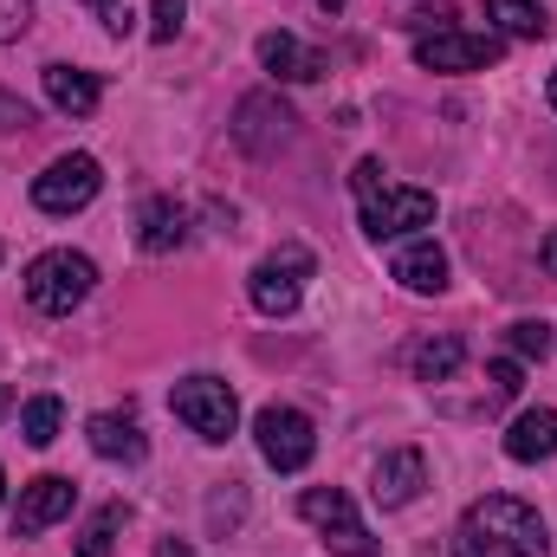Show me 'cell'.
<instances>
[{
  "mask_svg": "<svg viewBox=\"0 0 557 557\" xmlns=\"http://www.w3.org/2000/svg\"><path fill=\"white\" fill-rule=\"evenodd\" d=\"M33 26V0H0V46Z\"/></svg>",
  "mask_w": 557,
  "mask_h": 557,
  "instance_id": "d4e9b609",
  "label": "cell"
},
{
  "mask_svg": "<svg viewBox=\"0 0 557 557\" xmlns=\"http://www.w3.org/2000/svg\"><path fill=\"white\" fill-rule=\"evenodd\" d=\"M552 111H557V72H552Z\"/></svg>",
  "mask_w": 557,
  "mask_h": 557,
  "instance_id": "1f68e13d",
  "label": "cell"
},
{
  "mask_svg": "<svg viewBox=\"0 0 557 557\" xmlns=\"http://www.w3.org/2000/svg\"><path fill=\"white\" fill-rule=\"evenodd\" d=\"M460 363H467V344H460V337H428V344L416 350V376L421 383H447Z\"/></svg>",
  "mask_w": 557,
  "mask_h": 557,
  "instance_id": "ffe728a7",
  "label": "cell"
},
{
  "mask_svg": "<svg viewBox=\"0 0 557 557\" xmlns=\"http://www.w3.org/2000/svg\"><path fill=\"white\" fill-rule=\"evenodd\" d=\"M59 428H65V409H59V396H33V403L20 409V434H26L33 447H52V441H59Z\"/></svg>",
  "mask_w": 557,
  "mask_h": 557,
  "instance_id": "44dd1931",
  "label": "cell"
},
{
  "mask_svg": "<svg viewBox=\"0 0 557 557\" xmlns=\"http://www.w3.org/2000/svg\"><path fill=\"white\" fill-rule=\"evenodd\" d=\"M156 557H188V539H162V545H156Z\"/></svg>",
  "mask_w": 557,
  "mask_h": 557,
  "instance_id": "f546056e",
  "label": "cell"
},
{
  "mask_svg": "<svg viewBox=\"0 0 557 557\" xmlns=\"http://www.w3.org/2000/svg\"><path fill=\"white\" fill-rule=\"evenodd\" d=\"M91 285H98V267H91L85 253L52 247V253H39V260L26 267V305L46 311V318H72V311L91 298Z\"/></svg>",
  "mask_w": 557,
  "mask_h": 557,
  "instance_id": "3957f363",
  "label": "cell"
},
{
  "mask_svg": "<svg viewBox=\"0 0 557 557\" xmlns=\"http://www.w3.org/2000/svg\"><path fill=\"white\" fill-rule=\"evenodd\" d=\"M506 46L493 39V33H460V26H434V33H421L416 39V65L428 72H480V65H493Z\"/></svg>",
  "mask_w": 557,
  "mask_h": 557,
  "instance_id": "9c48e42d",
  "label": "cell"
},
{
  "mask_svg": "<svg viewBox=\"0 0 557 557\" xmlns=\"http://www.w3.org/2000/svg\"><path fill=\"white\" fill-rule=\"evenodd\" d=\"M389 273L403 278L409 292H447V253H441L434 240H409V247L396 253Z\"/></svg>",
  "mask_w": 557,
  "mask_h": 557,
  "instance_id": "ac0fdd59",
  "label": "cell"
},
{
  "mask_svg": "<svg viewBox=\"0 0 557 557\" xmlns=\"http://www.w3.org/2000/svg\"><path fill=\"white\" fill-rule=\"evenodd\" d=\"M506 454H512L519 467L552 460V454H557V409H525V416L506 428Z\"/></svg>",
  "mask_w": 557,
  "mask_h": 557,
  "instance_id": "e0dca14e",
  "label": "cell"
},
{
  "mask_svg": "<svg viewBox=\"0 0 557 557\" xmlns=\"http://www.w3.org/2000/svg\"><path fill=\"white\" fill-rule=\"evenodd\" d=\"M421 486H428V460H421V447H396V454L376 460L370 499H376L383 512H403V506H416L421 499Z\"/></svg>",
  "mask_w": 557,
  "mask_h": 557,
  "instance_id": "7c38bea8",
  "label": "cell"
},
{
  "mask_svg": "<svg viewBox=\"0 0 557 557\" xmlns=\"http://www.w3.org/2000/svg\"><path fill=\"white\" fill-rule=\"evenodd\" d=\"M350 188H357V208H363V234L370 240H403V234H416V227L434 221V195L428 188H396L376 156L357 162Z\"/></svg>",
  "mask_w": 557,
  "mask_h": 557,
  "instance_id": "7a4b0ae2",
  "label": "cell"
},
{
  "mask_svg": "<svg viewBox=\"0 0 557 557\" xmlns=\"http://www.w3.org/2000/svg\"><path fill=\"white\" fill-rule=\"evenodd\" d=\"M260 72L273 78V85H311V78H324V52H311L305 39H292V33H260Z\"/></svg>",
  "mask_w": 557,
  "mask_h": 557,
  "instance_id": "4fadbf2b",
  "label": "cell"
},
{
  "mask_svg": "<svg viewBox=\"0 0 557 557\" xmlns=\"http://www.w3.org/2000/svg\"><path fill=\"white\" fill-rule=\"evenodd\" d=\"M39 78H46L52 111H65V117H91V111H98V98H104V78H98V72H85V65H46Z\"/></svg>",
  "mask_w": 557,
  "mask_h": 557,
  "instance_id": "9a60e30c",
  "label": "cell"
},
{
  "mask_svg": "<svg viewBox=\"0 0 557 557\" xmlns=\"http://www.w3.org/2000/svg\"><path fill=\"white\" fill-rule=\"evenodd\" d=\"M98 188H104L98 156H59V162H46V175H33V208L39 214H78L98 201Z\"/></svg>",
  "mask_w": 557,
  "mask_h": 557,
  "instance_id": "277c9868",
  "label": "cell"
},
{
  "mask_svg": "<svg viewBox=\"0 0 557 557\" xmlns=\"http://www.w3.org/2000/svg\"><path fill=\"white\" fill-rule=\"evenodd\" d=\"M98 20H104V33H131V0H85Z\"/></svg>",
  "mask_w": 557,
  "mask_h": 557,
  "instance_id": "484cf974",
  "label": "cell"
},
{
  "mask_svg": "<svg viewBox=\"0 0 557 557\" xmlns=\"http://www.w3.org/2000/svg\"><path fill=\"white\" fill-rule=\"evenodd\" d=\"M117 532H124V506H98L91 525L78 532V557H111L117 552Z\"/></svg>",
  "mask_w": 557,
  "mask_h": 557,
  "instance_id": "7402d4cb",
  "label": "cell"
},
{
  "mask_svg": "<svg viewBox=\"0 0 557 557\" xmlns=\"http://www.w3.org/2000/svg\"><path fill=\"white\" fill-rule=\"evenodd\" d=\"M85 441H91V454H98V460H124V467H137L143 454H149L137 416H117V409H104V416L85 421Z\"/></svg>",
  "mask_w": 557,
  "mask_h": 557,
  "instance_id": "2e32d148",
  "label": "cell"
},
{
  "mask_svg": "<svg viewBox=\"0 0 557 557\" xmlns=\"http://www.w3.org/2000/svg\"><path fill=\"white\" fill-rule=\"evenodd\" d=\"M298 512L324 532V545L337 557H376V539H370V525L357 519V506H350L344 486H311V493L298 499Z\"/></svg>",
  "mask_w": 557,
  "mask_h": 557,
  "instance_id": "5b68a950",
  "label": "cell"
},
{
  "mask_svg": "<svg viewBox=\"0 0 557 557\" xmlns=\"http://www.w3.org/2000/svg\"><path fill=\"white\" fill-rule=\"evenodd\" d=\"M318 7H324V13H344V7H350V0H318Z\"/></svg>",
  "mask_w": 557,
  "mask_h": 557,
  "instance_id": "4dcf8cb0",
  "label": "cell"
},
{
  "mask_svg": "<svg viewBox=\"0 0 557 557\" xmlns=\"http://www.w3.org/2000/svg\"><path fill=\"white\" fill-rule=\"evenodd\" d=\"M539 260H545V273L557 278V227H552V234H545V247H539Z\"/></svg>",
  "mask_w": 557,
  "mask_h": 557,
  "instance_id": "f1b7e54d",
  "label": "cell"
},
{
  "mask_svg": "<svg viewBox=\"0 0 557 557\" xmlns=\"http://www.w3.org/2000/svg\"><path fill=\"white\" fill-rule=\"evenodd\" d=\"M292 104L273 98V91H253V98H240V111H234V143L247 149V156H273L292 143Z\"/></svg>",
  "mask_w": 557,
  "mask_h": 557,
  "instance_id": "30bf717a",
  "label": "cell"
},
{
  "mask_svg": "<svg viewBox=\"0 0 557 557\" xmlns=\"http://www.w3.org/2000/svg\"><path fill=\"white\" fill-rule=\"evenodd\" d=\"M454 557H552V532H545L539 506H525L512 493H486L460 512Z\"/></svg>",
  "mask_w": 557,
  "mask_h": 557,
  "instance_id": "6da1fadb",
  "label": "cell"
},
{
  "mask_svg": "<svg viewBox=\"0 0 557 557\" xmlns=\"http://www.w3.org/2000/svg\"><path fill=\"white\" fill-rule=\"evenodd\" d=\"M519 376H525L519 357H499V363H493V389H499V396H519Z\"/></svg>",
  "mask_w": 557,
  "mask_h": 557,
  "instance_id": "4316f807",
  "label": "cell"
},
{
  "mask_svg": "<svg viewBox=\"0 0 557 557\" xmlns=\"http://www.w3.org/2000/svg\"><path fill=\"white\" fill-rule=\"evenodd\" d=\"M253 441H260L267 467H278V473H298V467H311V454H318L311 416H298V409H285V403H273V409L253 416Z\"/></svg>",
  "mask_w": 557,
  "mask_h": 557,
  "instance_id": "52a82bcc",
  "label": "cell"
},
{
  "mask_svg": "<svg viewBox=\"0 0 557 557\" xmlns=\"http://www.w3.org/2000/svg\"><path fill=\"white\" fill-rule=\"evenodd\" d=\"M0 416H7V389H0Z\"/></svg>",
  "mask_w": 557,
  "mask_h": 557,
  "instance_id": "d6a6232c",
  "label": "cell"
},
{
  "mask_svg": "<svg viewBox=\"0 0 557 557\" xmlns=\"http://www.w3.org/2000/svg\"><path fill=\"white\" fill-rule=\"evenodd\" d=\"M512 357L519 363H545L552 357V324L545 318H519L512 324Z\"/></svg>",
  "mask_w": 557,
  "mask_h": 557,
  "instance_id": "603a6c76",
  "label": "cell"
},
{
  "mask_svg": "<svg viewBox=\"0 0 557 557\" xmlns=\"http://www.w3.org/2000/svg\"><path fill=\"white\" fill-rule=\"evenodd\" d=\"M72 499H78V486H72L65 473H39V480H26V486H20V512H13V532H20V539H33V532L59 525V519L72 512Z\"/></svg>",
  "mask_w": 557,
  "mask_h": 557,
  "instance_id": "8fae6325",
  "label": "cell"
},
{
  "mask_svg": "<svg viewBox=\"0 0 557 557\" xmlns=\"http://www.w3.org/2000/svg\"><path fill=\"white\" fill-rule=\"evenodd\" d=\"M169 403H175V421H188L201 441H227L240 428V403L221 376H188V383H175Z\"/></svg>",
  "mask_w": 557,
  "mask_h": 557,
  "instance_id": "8992f818",
  "label": "cell"
},
{
  "mask_svg": "<svg viewBox=\"0 0 557 557\" xmlns=\"http://www.w3.org/2000/svg\"><path fill=\"white\" fill-rule=\"evenodd\" d=\"M486 20L506 33V39H539L552 20H545V0H486Z\"/></svg>",
  "mask_w": 557,
  "mask_h": 557,
  "instance_id": "d6986e66",
  "label": "cell"
},
{
  "mask_svg": "<svg viewBox=\"0 0 557 557\" xmlns=\"http://www.w3.org/2000/svg\"><path fill=\"white\" fill-rule=\"evenodd\" d=\"M26 124H33V111H26L20 98H7V91H0V131H26Z\"/></svg>",
  "mask_w": 557,
  "mask_h": 557,
  "instance_id": "83f0119b",
  "label": "cell"
},
{
  "mask_svg": "<svg viewBox=\"0 0 557 557\" xmlns=\"http://www.w3.org/2000/svg\"><path fill=\"white\" fill-rule=\"evenodd\" d=\"M182 20H188V0H156V20H149V39H156V46H169V39L182 33Z\"/></svg>",
  "mask_w": 557,
  "mask_h": 557,
  "instance_id": "cb8c5ba5",
  "label": "cell"
},
{
  "mask_svg": "<svg viewBox=\"0 0 557 557\" xmlns=\"http://www.w3.org/2000/svg\"><path fill=\"white\" fill-rule=\"evenodd\" d=\"M137 247L143 253H175V247H188V208L182 201H169V195H149L137 208Z\"/></svg>",
  "mask_w": 557,
  "mask_h": 557,
  "instance_id": "5bb4252c",
  "label": "cell"
},
{
  "mask_svg": "<svg viewBox=\"0 0 557 557\" xmlns=\"http://www.w3.org/2000/svg\"><path fill=\"white\" fill-rule=\"evenodd\" d=\"M0 499H7V480H0Z\"/></svg>",
  "mask_w": 557,
  "mask_h": 557,
  "instance_id": "836d02e7",
  "label": "cell"
},
{
  "mask_svg": "<svg viewBox=\"0 0 557 557\" xmlns=\"http://www.w3.org/2000/svg\"><path fill=\"white\" fill-rule=\"evenodd\" d=\"M305 278H311V253H305V247H278L273 260H260V267H253V278H247V298H253V311L285 318V311H298Z\"/></svg>",
  "mask_w": 557,
  "mask_h": 557,
  "instance_id": "ba28073f",
  "label": "cell"
}]
</instances>
